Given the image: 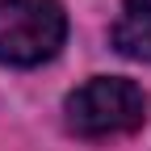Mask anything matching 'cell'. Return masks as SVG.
<instances>
[{
  "label": "cell",
  "instance_id": "obj_2",
  "mask_svg": "<svg viewBox=\"0 0 151 151\" xmlns=\"http://www.w3.org/2000/svg\"><path fill=\"white\" fill-rule=\"evenodd\" d=\"M67 38V13L59 0H0V63L38 67Z\"/></svg>",
  "mask_w": 151,
  "mask_h": 151
},
{
  "label": "cell",
  "instance_id": "obj_3",
  "mask_svg": "<svg viewBox=\"0 0 151 151\" xmlns=\"http://www.w3.org/2000/svg\"><path fill=\"white\" fill-rule=\"evenodd\" d=\"M113 46L126 59L151 63V0H122V13L113 21Z\"/></svg>",
  "mask_w": 151,
  "mask_h": 151
},
{
  "label": "cell",
  "instance_id": "obj_1",
  "mask_svg": "<svg viewBox=\"0 0 151 151\" xmlns=\"http://www.w3.org/2000/svg\"><path fill=\"white\" fill-rule=\"evenodd\" d=\"M67 130L80 139H109V134H130L147 118V97L134 80L118 76H97L63 101Z\"/></svg>",
  "mask_w": 151,
  "mask_h": 151
}]
</instances>
